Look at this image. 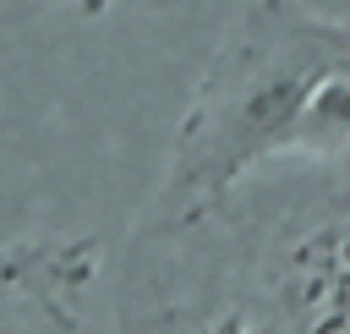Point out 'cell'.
<instances>
[{
	"mask_svg": "<svg viewBox=\"0 0 350 334\" xmlns=\"http://www.w3.org/2000/svg\"><path fill=\"white\" fill-rule=\"evenodd\" d=\"M246 323L252 334H350V214H312L268 241Z\"/></svg>",
	"mask_w": 350,
	"mask_h": 334,
	"instance_id": "cell-2",
	"label": "cell"
},
{
	"mask_svg": "<svg viewBox=\"0 0 350 334\" xmlns=\"http://www.w3.org/2000/svg\"><path fill=\"white\" fill-rule=\"evenodd\" d=\"M170 142V175L148 224H180L257 159L350 148V27L257 0L213 49Z\"/></svg>",
	"mask_w": 350,
	"mask_h": 334,
	"instance_id": "cell-1",
	"label": "cell"
},
{
	"mask_svg": "<svg viewBox=\"0 0 350 334\" xmlns=\"http://www.w3.org/2000/svg\"><path fill=\"white\" fill-rule=\"evenodd\" d=\"M77 5H82L88 16H98V11H109V0H77Z\"/></svg>",
	"mask_w": 350,
	"mask_h": 334,
	"instance_id": "cell-5",
	"label": "cell"
},
{
	"mask_svg": "<svg viewBox=\"0 0 350 334\" xmlns=\"http://www.w3.org/2000/svg\"><path fill=\"white\" fill-rule=\"evenodd\" d=\"M197 334H252V323H246V312L241 307H224L219 318H208Z\"/></svg>",
	"mask_w": 350,
	"mask_h": 334,
	"instance_id": "cell-4",
	"label": "cell"
},
{
	"mask_svg": "<svg viewBox=\"0 0 350 334\" xmlns=\"http://www.w3.org/2000/svg\"><path fill=\"white\" fill-rule=\"evenodd\" d=\"M98 274V235H55V241H0V296H22L44 307L60 329H71V296Z\"/></svg>",
	"mask_w": 350,
	"mask_h": 334,
	"instance_id": "cell-3",
	"label": "cell"
}]
</instances>
